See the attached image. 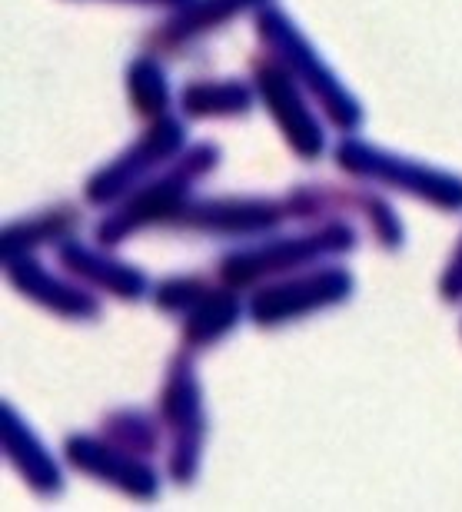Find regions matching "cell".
Instances as JSON below:
<instances>
[{"instance_id": "6da1fadb", "label": "cell", "mask_w": 462, "mask_h": 512, "mask_svg": "<svg viewBox=\"0 0 462 512\" xmlns=\"http://www.w3.org/2000/svg\"><path fill=\"white\" fill-rule=\"evenodd\" d=\"M213 163H217V150H213V147H193L190 157L183 160L177 170H170L163 180L150 183V187L143 190L140 197H133L114 220H107L104 227H100V240H104V243H117L123 233H130L133 227H140V223L173 213V210L180 207L187 183L193 177H200L203 170H210Z\"/></svg>"}, {"instance_id": "7a4b0ae2", "label": "cell", "mask_w": 462, "mask_h": 512, "mask_svg": "<svg viewBox=\"0 0 462 512\" xmlns=\"http://www.w3.org/2000/svg\"><path fill=\"white\" fill-rule=\"evenodd\" d=\"M180 143H183V127L177 124V120L163 117L160 124H153L147 133H143L137 147H130L127 153H123L114 167L100 170L97 177L90 180L87 197L94 203H107V200L120 197V193L127 190L133 180H140L143 173L153 170L157 163L173 157V153L180 150Z\"/></svg>"}, {"instance_id": "3957f363", "label": "cell", "mask_w": 462, "mask_h": 512, "mask_svg": "<svg viewBox=\"0 0 462 512\" xmlns=\"http://www.w3.org/2000/svg\"><path fill=\"white\" fill-rule=\"evenodd\" d=\"M187 213V223L207 230H263L276 223L270 203H200Z\"/></svg>"}, {"instance_id": "277c9868", "label": "cell", "mask_w": 462, "mask_h": 512, "mask_svg": "<svg viewBox=\"0 0 462 512\" xmlns=\"http://www.w3.org/2000/svg\"><path fill=\"white\" fill-rule=\"evenodd\" d=\"M60 260H64L67 270H74L80 276H90V280L110 286V290H117L120 296H137L143 290V276L137 270H127V266H120V263L100 260V256H94L84 247H77V243H67V247L60 250Z\"/></svg>"}, {"instance_id": "5b68a950", "label": "cell", "mask_w": 462, "mask_h": 512, "mask_svg": "<svg viewBox=\"0 0 462 512\" xmlns=\"http://www.w3.org/2000/svg\"><path fill=\"white\" fill-rule=\"evenodd\" d=\"M260 90L266 97V104L273 107V114L280 117V124L286 127V133H290V140L296 143L300 150H310V137L313 133L306 130V117L300 104H293V87L290 80H286L276 67H260Z\"/></svg>"}, {"instance_id": "8992f818", "label": "cell", "mask_w": 462, "mask_h": 512, "mask_svg": "<svg viewBox=\"0 0 462 512\" xmlns=\"http://www.w3.org/2000/svg\"><path fill=\"white\" fill-rule=\"evenodd\" d=\"M70 459H74L77 466H97V463H104L107 466V473L114 483H123L130 489V493H137V496H150L153 493V476L147 473L143 466L137 463H130V459H123V456H110V449H100L94 443H84V439H70Z\"/></svg>"}, {"instance_id": "52a82bcc", "label": "cell", "mask_w": 462, "mask_h": 512, "mask_svg": "<svg viewBox=\"0 0 462 512\" xmlns=\"http://www.w3.org/2000/svg\"><path fill=\"white\" fill-rule=\"evenodd\" d=\"M10 276H14V283L24 286L30 296H37V300L44 293H50L47 306H54V310H60V313H84L87 316V313L97 310L94 300H87V296H80L74 290H67V286L54 283L37 263H27V266L24 263H10Z\"/></svg>"}, {"instance_id": "ba28073f", "label": "cell", "mask_w": 462, "mask_h": 512, "mask_svg": "<svg viewBox=\"0 0 462 512\" xmlns=\"http://www.w3.org/2000/svg\"><path fill=\"white\" fill-rule=\"evenodd\" d=\"M250 104V90L233 80L223 84H190L183 90V110L193 117H210V114H240Z\"/></svg>"}, {"instance_id": "9c48e42d", "label": "cell", "mask_w": 462, "mask_h": 512, "mask_svg": "<svg viewBox=\"0 0 462 512\" xmlns=\"http://www.w3.org/2000/svg\"><path fill=\"white\" fill-rule=\"evenodd\" d=\"M256 4V0H200V4L187 7L183 14L170 24V34L177 37H190V34H200V30H210L223 24L227 17L240 14L243 7Z\"/></svg>"}, {"instance_id": "30bf717a", "label": "cell", "mask_w": 462, "mask_h": 512, "mask_svg": "<svg viewBox=\"0 0 462 512\" xmlns=\"http://www.w3.org/2000/svg\"><path fill=\"white\" fill-rule=\"evenodd\" d=\"M130 94L140 114H160L167 107V77L150 57H140L130 67Z\"/></svg>"}, {"instance_id": "8fae6325", "label": "cell", "mask_w": 462, "mask_h": 512, "mask_svg": "<svg viewBox=\"0 0 462 512\" xmlns=\"http://www.w3.org/2000/svg\"><path fill=\"white\" fill-rule=\"evenodd\" d=\"M233 320H236V303L230 296H210V300H203L200 310L193 313V323L187 333L200 336V340H210V336H220L227 330Z\"/></svg>"}, {"instance_id": "7c38bea8", "label": "cell", "mask_w": 462, "mask_h": 512, "mask_svg": "<svg viewBox=\"0 0 462 512\" xmlns=\"http://www.w3.org/2000/svg\"><path fill=\"white\" fill-rule=\"evenodd\" d=\"M147 4H177V0H147Z\"/></svg>"}]
</instances>
